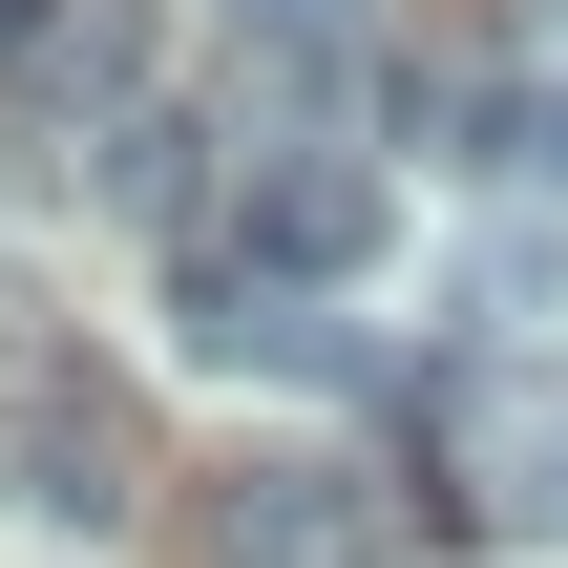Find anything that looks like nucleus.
<instances>
[{"mask_svg": "<svg viewBox=\"0 0 568 568\" xmlns=\"http://www.w3.org/2000/svg\"><path fill=\"white\" fill-rule=\"evenodd\" d=\"M190 358H232V379H358V337L316 316V295H274V274H232V253H190Z\"/></svg>", "mask_w": 568, "mask_h": 568, "instance_id": "20e7f679", "label": "nucleus"}, {"mask_svg": "<svg viewBox=\"0 0 568 568\" xmlns=\"http://www.w3.org/2000/svg\"><path fill=\"white\" fill-rule=\"evenodd\" d=\"M464 527H506V548L568 527V400H464Z\"/></svg>", "mask_w": 568, "mask_h": 568, "instance_id": "39448f33", "label": "nucleus"}, {"mask_svg": "<svg viewBox=\"0 0 568 568\" xmlns=\"http://www.w3.org/2000/svg\"><path fill=\"white\" fill-rule=\"evenodd\" d=\"M379 232H400L379 148H253V190H232V274H274V295H358Z\"/></svg>", "mask_w": 568, "mask_h": 568, "instance_id": "f257e3e1", "label": "nucleus"}, {"mask_svg": "<svg viewBox=\"0 0 568 568\" xmlns=\"http://www.w3.org/2000/svg\"><path fill=\"white\" fill-rule=\"evenodd\" d=\"M0 485H21L42 527H126V506H148V443H126V400H105V379H21Z\"/></svg>", "mask_w": 568, "mask_h": 568, "instance_id": "f03ea898", "label": "nucleus"}, {"mask_svg": "<svg viewBox=\"0 0 568 568\" xmlns=\"http://www.w3.org/2000/svg\"><path fill=\"white\" fill-rule=\"evenodd\" d=\"M379 527H400V506H379L358 464H253V485L211 506V548H232V568H379Z\"/></svg>", "mask_w": 568, "mask_h": 568, "instance_id": "7ed1b4c3", "label": "nucleus"}]
</instances>
